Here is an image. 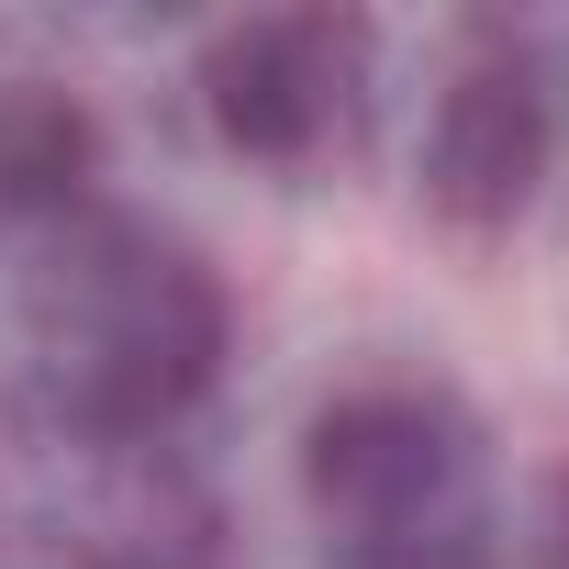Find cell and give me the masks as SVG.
Wrapping results in <instances>:
<instances>
[{"label":"cell","mask_w":569,"mask_h":569,"mask_svg":"<svg viewBox=\"0 0 569 569\" xmlns=\"http://www.w3.org/2000/svg\"><path fill=\"white\" fill-rule=\"evenodd\" d=\"M23 336H34V402L68 436L134 447L212 391L234 313H223V279L201 246H179L157 223H79L34 268Z\"/></svg>","instance_id":"6da1fadb"},{"label":"cell","mask_w":569,"mask_h":569,"mask_svg":"<svg viewBox=\"0 0 569 569\" xmlns=\"http://www.w3.org/2000/svg\"><path fill=\"white\" fill-rule=\"evenodd\" d=\"M458 469H469V413L425 380H358L302 425V491L313 513L347 525V547L436 525Z\"/></svg>","instance_id":"3957f363"},{"label":"cell","mask_w":569,"mask_h":569,"mask_svg":"<svg viewBox=\"0 0 569 569\" xmlns=\"http://www.w3.org/2000/svg\"><path fill=\"white\" fill-rule=\"evenodd\" d=\"M347 569H491V547H480V536H458V525H413V536L347 547Z\"/></svg>","instance_id":"52a82bcc"},{"label":"cell","mask_w":569,"mask_h":569,"mask_svg":"<svg viewBox=\"0 0 569 569\" xmlns=\"http://www.w3.org/2000/svg\"><path fill=\"white\" fill-rule=\"evenodd\" d=\"M369 101V23L358 12H246L201 46V112L234 157L302 168Z\"/></svg>","instance_id":"7a4b0ae2"},{"label":"cell","mask_w":569,"mask_h":569,"mask_svg":"<svg viewBox=\"0 0 569 569\" xmlns=\"http://www.w3.org/2000/svg\"><path fill=\"white\" fill-rule=\"evenodd\" d=\"M79 569H223L212 513H123L79 547Z\"/></svg>","instance_id":"8992f818"},{"label":"cell","mask_w":569,"mask_h":569,"mask_svg":"<svg viewBox=\"0 0 569 569\" xmlns=\"http://www.w3.org/2000/svg\"><path fill=\"white\" fill-rule=\"evenodd\" d=\"M101 179V112L68 79H0V212L68 223Z\"/></svg>","instance_id":"5b68a950"},{"label":"cell","mask_w":569,"mask_h":569,"mask_svg":"<svg viewBox=\"0 0 569 569\" xmlns=\"http://www.w3.org/2000/svg\"><path fill=\"white\" fill-rule=\"evenodd\" d=\"M547 157H558V112H547L536 57L491 46V57L447 68L436 123H425V201H436L458 234H502V223L547 190Z\"/></svg>","instance_id":"277c9868"}]
</instances>
